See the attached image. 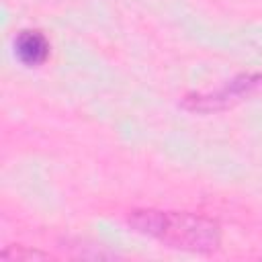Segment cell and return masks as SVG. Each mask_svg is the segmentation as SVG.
<instances>
[{"instance_id": "cell-1", "label": "cell", "mask_w": 262, "mask_h": 262, "mask_svg": "<svg viewBox=\"0 0 262 262\" xmlns=\"http://www.w3.org/2000/svg\"><path fill=\"white\" fill-rule=\"evenodd\" d=\"M127 223L137 233L154 237L160 244L176 250L209 254L221 246L219 223L194 213L135 209L129 213Z\"/></svg>"}, {"instance_id": "cell-2", "label": "cell", "mask_w": 262, "mask_h": 262, "mask_svg": "<svg viewBox=\"0 0 262 262\" xmlns=\"http://www.w3.org/2000/svg\"><path fill=\"white\" fill-rule=\"evenodd\" d=\"M260 88H262V74L260 72L239 74L213 92L186 94L180 104L192 113H215V111H223V108H229V106L242 102L244 98L252 96Z\"/></svg>"}, {"instance_id": "cell-3", "label": "cell", "mask_w": 262, "mask_h": 262, "mask_svg": "<svg viewBox=\"0 0 262 262\" xmlns=\"http://www.w3.org/2000/svg\"><path fill=\"white\" fill-rule=\"evenodd\" d=\"M51 47L47 37L37 29H23L14 37V55L27 68L43 66L49 59Z\"/></svg>"}, {"instance_id": "cell-4", "label": "cell", "mask_w": 262, "mask_h": 262, "mask_svg": "<svg viewBox=\"0 0 262 262\" xmlns=\"http://www.w3.org/2000/svg\"><path fill=\"white\" fill-rule=\"evenodd\" d=\"M0 258L2 260H45V258H49V254L39 252V250H31L25 246H10V248L0 252Z\"/></svg>"}]
</instances>
